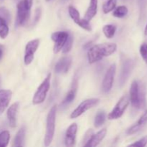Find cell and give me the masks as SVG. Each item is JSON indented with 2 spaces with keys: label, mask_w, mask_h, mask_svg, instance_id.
<instances>
[{
  "label": "cell",
  "mask_w": 147,
  "mask_h": 147,
  "mask_svg": "<svg viewBox=\"0 0 147 147\" xmlns=\"http://www.w3.org/2000/svg\"><path fill=\"white\" fill-rule=\"evenodd\" d=\"M50 79H51V73H49L36 90L32 98V103L34 105L40 104L45 101L50 88Z\"/></svg>",
  "instance_id": "obj_4"
},
{
  "label": "cell",
  "mask_w": 147,
  "mask_h": 147,
  "mask_svg": "<svg viewBox=\"0 0 147 147\" xmlns=\"http://www.w3.org/2000/svg\"><path fill=\"white\" fill-rule=\"evenodd\" d=\"M56 112L57 106L55 105L50 109L47 116V124H46V132L44 139L45 146H50L54 138L55 130Z\"/></svg>",
  "instance_id": "obj_3"
},
{
  "label": "cell",
  "mask_w": 147,
  "mask_h": 147,
  "mask_svg": "<svg viewBox=\"0 0 147 147\" xmlns=\"http://www.w3.org/2000/svg\"><path fill=\"white\" fill-rule=\"evenodd\" d=\"M106 134H107L106 129H101V130H100L98 132L95 134H93L91 138L89 139L87 143L85 144L84 146L88 147H94L98 146L103 140V139L106 136Z\"/></svg>",
  "instance_id": "obj_17"
},
{
  "label": "cell",
  "mask_w": 147,
  "mask_h": 147,
  "mask_svg": "<svg viewBox=\"0 0 147 147\" xmlns=\"http://www.w3.org/2000/svg\"><path fill=\"white\" fill-rule=\"evenodd\" d=\"M116 4H117V0H108L107 1H106L103 5V11L104 14H108L113 11L116 8Z\"/></svg>",
  "instance_id": "obj_26"
},
{
  "label": "cell",
  "mask_w": 147,
  "mask_h": 147,
  "mask_svg": "<svg viewBox=\"0 0 147 147\" xmlns=\"http://www.w3.org/2000/svg\"><path fill=\"white\" fill-rule=\"evenodd\" d=\"M72 57L70 56H65L60 58L56 63L55 71L57 74H65L68 72L72 64Z\"/></svg>",
  "instance_id": "obj_12"
},
{
  "label": "cell",
  "mask_w": 147,
  "mask_h": 147,
  "mask_svg": "<svg viewBox=\"0 0 147 147\" xmlns=\"http://www.w3.org/2000/svg\"><path fill=\"white\" fill-rule=\"evenodd\" d=\"M114 11L113 12V17H117V18H123L125 16L127 15L128 14V8L126 6H119V7H116L114 9Z\"/></svg>",
  "instance_id": "obj_24"
},
{
  "label": "cell",
  "mask_w": 147,
  "mask_h": 147,
  "mask_svg": "<svg viewBox=\"0 0 147 147\" xmlns=\"http://www.w3.org/2000/svg\"><path fill=\"white\" fill-rule=\"evenodd\" d=\"M106 119V112L104 111H99L96 115L94 120V126L96 128H99L105 123Z\"/></svg>",
  "instance_id": "obj_21"
},
{
  "label": "cell",
  "mask_w": 147,
  "mask_h": 147,
  "mask_svg": "<svg viewBox=\"0 0 147 147\" xmlns=\"http://www.w3.org/2000/svg\"><path fill=\"white\" fill-rule=\"evenodd\" d=\"M23 2H24V6H25L27 9H31L32 6L33 4V0H23Z\"/></svg>",
  "instance_id": "obj_35"
},
{
  "label": "cell",
  "mask_w": 147,
  "mask_h": 147,
  "mask_svg": "<svg viewBox=\"0 0 147 147\" xmlns=\"http://www.w3.org/2000/svg\"><path fill=\"white\" fill-rule=\"evenodd\" d=\"M117 49L115 43H103L93 45L88 51V60L90 64H93L114 53Z\"/></svg>",
  "instance_id": "obj_1"
},
{
  "label": "cell",
  "mask_w": 147,
  "mask_h": 147,
  "mask_svg": "<svg viewBox=\"0 0 147 147\" xmlns=\"http://www.w3.org/2000/svg\"><path fill=\"white\" fill-rule=\"evenodd\" d=\"M147 124V110L142 115L139 120L136 122L134 125H132L131 127L126 131V134L128 135H133L136 134L137 132L140 131Z\"/></svg>",
  "instance_id": "obj_15"
},
{
  "label": "cell",
  "mask_w": 147,
  "mask_h": 147,
  "mask_svg": "<svg viewBox=\"0 0 147 147\" xmlns=\"http://www.w3.org/2000/svg\"><path fill=\"white\" fill-rule=\"evenodd\" d=\"M134 67V62L131 59H126L123 60L122 63L121 70L119 76V82L121 86H123L126 80L129 79V76L131 74V72Z\"/></svg>",
  "instance_id": "obj_9"
},
{
  "label": "cell",
  "mask_w": 147,
  "mask_h": 147,
  "mask_svg": "<svg viewBox=\"0 0 147 147\" xmlns=\"http://www.w3.org/2000/svg\"><path fill=\"white\" fill-rule=\"evenodd\" d=\"M26 129L24 126H22L20 130L17 131L14 141H13L12 146H23L24 145V139H25Z\"/></svg>",
  "instance_id": "obj_20"
},
{
  "label": "cell",
  "mask_w": 147,
  "mask_h": 147,
  "mask_svg": "<svg viewBox=\"0 0 147 147\" xmlns=\"http://www.w3.org/2000/svg\"><path fill=\"white\" fill-rule=\"evenodd\" d=\"M11 96L12 92L10 90H0V114L8 107Z\"/></svg>",
  "instance_id": "obj_18"
},
{
  "label": "cell",
  "mask_w": 147,
  "mask_h": 147,
  "mask_svg": "<svg viewBox=\"0 0 147 147\" xmlns=\"http://www.w3.org/2000/svg\"><path fill=\"white\" fill-rule=\"evenodd\" d=\"M144 34L145 35H147V24L146 27H145V30H144Z\"/></svg>",
  "instance_id": "obj_37"
},
{
  "label": "cell",
  "mask_w": 147,
  "mask_h": 147,
  "mask_svg": "<svg viewBox=\"0 0 147 147\" xmlns=\"http://www.w3.org/2000/svg\"><path fill=\"white\" fill-rule=\"evenodd\" d=\"M30 17V10L27 9L24 6L23 0L17 4V13L16 24L17 25L24 26L28 22Z\"/></svg>",
  "instance_id": "obj_10"
},
{
  "label": "cell",
  "mask_w": 147,
  "mask_h": 147,
  "mask_svg": "<svg viewBox=\"0 0 147 147\" xmlns=\"http://www.w3.org/2000/svg\"><path fill=\"white\" fill-rule=\"evenodd\" d=\"M98 11V0H90V4L85 14L84 19L90 22L97 14Z\"/></svg>",
  "instance_id": "obj_19"
},
{
  "label": "cell",
  "mask_w": 147,
  "mask_h": 147,
  "mask_svg": "<svg viewBox=\"0 0 147 147\" xmlns=\"http://www.w3.org/2000/svg\"><path fill=\"white\" fill-rule=\"evenodd\" d=\"M93 131L92 130V129H88V130L86 131V133L85 134L84 137H83V142L84 144L88 142V140L91 138V136H93Z\"/></svg>",
  "instance_id": "obj_34"
},
{
  "label": "cell",
  "mask_w": 147,
  "mask_h": 147,
  "mask_svg": "<svg viewBox=\"0 0 147 147\" xmlns=\"http://www.w3.org/2000/svg\"><path fill=\"white\" fill-rule=\"evenodd\" d=\"M116 71V65L115 63H113L108 69L107 72L104 76V78H103V83H102V90H103V93H109L111 90L112 87H113Z\"/></svg>",
  "instance_id": "obj_8"
},
{
  "label": "cell",
  "mask_w": 147,
  "mask_h": 147,
  "mask_svg": "<svg viewBox=\"0 0 147 147\" xmlns=\"http://www.w3.org/2000/svg\"><path fill=\"white\" fill-rule=\"evenodd\" d=\"M42 14V10L40 8H37L35 10V13H34V20H33V25H35L40 20V17H41Z\"/></svg>",
  "instance_id": "obj_33"
},
{
  "label": "cell",
  "mask_w": 147,
  "mask_h": 147,
  "mask_svg": "<svg viewBox=\"0 0 147 147\" xmlns=\"http://www.w3.org/2000/svg\"><path fill=\"white\" fill-rule=\"evenodd\" d=\"M9 34L8 23L3 19L0 18V37L5 39Z\"/></svg>",
  "instance_id": "obj_25"
},
{
  "label": "cell",
  "mask_w": 147,
  "mask_h": 147,
  "mask_svg": "<svg viewBox=\"0 0 147 147\" xmlns=\"http://www.w3.org/2000/svg\"><path fill=\"white\" fill-rule=\"evenodd\" d=\"M46 1H51V0H46Z\"/></svg>",
  "instance_id": "obj_38"
},
{
  "label": "cell",
  "mask_w": 147,
  "mask_h": 147,
  "mask_svg": "<svg viewBox=\"0 0 147 147\" xmlns=\"http://www.w3.org/2000/svg\"><path fill=\"white\" fill-rule=\"evenodd\" d=\"M116 31V27L113 24H106L103 27V34L107 38L111 39L115 35Z\"/></svg>",
  "instance_id": "obj_22"
},
{
  "label": "cell",
  "mask_w": 147,
  "mask_h": 147,
  "mask_svg": "<svg viewBox=\"0 0 147 147\" xmlns=\"http://www.w3.org/2000/svg\"><path fill=\"white\" fill-rule=\"evenodd\" d=\"M78 77L77 76H76L73 78V82H72L71 86H70V88L69 90L68 93H67L66 96L65 97L64 100L62 102V106H65L67 105L70 104L74 100L75 98H76V94H77V90H78Z\"/></svg>",
  "instance_id": "obj_14"
},
{
  "label": "cell",
  "mask_w": 147,
  "mask_h": 147,
  "mask_svg": "<svg viewBox=\"0 0 147 147\" xmlns=\"http://www.w3.org/2000/svg\"><path fill=\"white\" fill-rule=\"evenodd\" d=\"M129 102H130V100L127 96H123V97L121 98V99L116 103L113 110L108 115V119L109 120H116V119L121 117L129 106Z\"/></svg>",
  "instance_id": "obj_5"
},
{
  "label": "cell",
  "mask_w": 147,
  "mask_h": 147,
  "mask_svg": "<svg viewBox=\"0 0 147 147\" xmlns=\"http://www.w3.org/2000/svg\"><path fill=\"white\" fill-rule=\"evenodd\" d=\"M78 25L80 26L81 28L84 29L85 30H87V31L90 32L92 30L91 25H90V22L88 21H87L86 20H85L84 18L81 19V20L80 21V22L78 24Z\"/></svg>",
  "instance_id": "obj_30"
},
{
  "label": "cell",
  "mask_w": 147,
  "mask_h": 147,
  "mask_svg": "<svg viewBox=\"0 0 147 147\" xmlns=\"http://www.w3.org/2000/svg\"><path fill=\"white\" fill-rule=\"evenodd\" d=\"M131 106L136 110L143 109L146 106V92L144 87L140 86L139 82H132L130 88V98Z\"/></svg>",
  "instance_id": "obj_2"
},
{
  "label": "cell",
  "mask_w": 147,
  "mask_h": 147,
  "mask_svg": "<svg viewBox=\"0 0 147 147\" xmlns=\"http://www.w3.org/2000/svg\"><path fill=\"white\" fill-rule=\"evenodd\" d=\"M68 13L70 17H71V19L74 21L75 23L78 24L80 22V21L81 20V18L80 17V13L76 7H74L73 6H69Z\"/></svg>",
  "instance_id": "obj_23"
},
{
  "label": "cell",
  "mask_w": 147,
  "mask_h": 147,
  "mask_svg": "<svg viewBox=\"0 0 147 147\" xmlns=\"http://www.w3.org/2000/svg\"><path fill=\"white\" fill-rule=\"evenodd\" d=\"M77 131L78 126L76 123H72L67 128L65 136V144L66 146H73L76 144Z\"/></svg>",
  "instance_id": "obj_13"
},
{
  "label": "cell",
  "mask_w": 147,
  "mask_h": 147,
  "mask_svg": "<svg viewBox=\"0 0 147 147\" xmlns=\"http://www.w3.org/2000/svg\"><path fill=\"white\" fill-rule=\"evenodd\" d=\"M0 18L5 20L8 24L11 21V14L9 10L5 7H0Z\"/></svg>",
  "instance_id": "obj_29"
},
{
  "label": "cell",
  "mask_w": 147,
  "mask_h": 147,
  "mask_svg": "<svg viewBox=\"0 0 147 147\" xmlns=\"http://www.w3.org/2000/svg\"><path fill=\"white\" fill-rule=\"evenodd\" d=\"M100 102L98 98H88L83 100L80 104L70 114V118L71 119H76L81 116L82 114L88 111L89 109H92L94 106H97Z\"/></svg>",
  "instance_id": "obj_6"
},
{
  "label": "cell",
  "mask_w": 147,
  "mask_h": 147,
  "mask_svg": "<svg viewBox=\"0 0 147 147\" xmlns=\"http://www.w3.org/2000/svg\"><path fill=\"white\" fill-rule=\"evenodd\" d=\"M140 54L142 57L143 58L144 61L146 63V64L147 65V44L146 43H144L141 45L140 47Z\"/></svg>",
  "instance_id": "obj_31"
},
{
  "label": "cell",
  "mask_w": 147,
  "mask_h": 147,
  "mask_svg": "<svg viewBox=\"0 0 147 147\" xmlns=\"http://www.w3.org/2000/svg\"><path fill=\"white\" fill-rule=\"evenodd\" d=\"M10 134L8 131H3L0 133V147H6L9 144Z\"/></svg>",
  "instance_id": "obj_27"
},
{
  "label": "cell",
  "mask_w": 147,
  "mask_h": 147,
  "mask_svg": "<svg viewBox=\"0 0 147 147\" xmlns=\"http://www.w3.org/2000/svg\"><path fill=\"white\" fill-rule=\"evenodd\" d=\"M3 55H4V46L0 44V60L2 58Z\"/></svg>",
  "instance_id": "obj_36"
},
{
  "label": "cell",
  "mask_w": 147,
  "mask_h": 147,
  "mask_svg": "<svg viewBox=\"0 0 147 147\" xmlns=\"http://www.w3.org/2000/svg\"><path fill=\"white\" fill-rule=\"evenodd\" d=\"M147 145V136H144V137L142 138L139 140L136 141L134 143L131 144L129 145V146H146Z\"/></svg>",
  "instance_id": "obj_32"
},
{
  "label": "cell",
  "mask_w": 147,
  "mask_h": 147,
  "mask_svg": "<svg viewBox=\"0 0 147 147\" xmlns=\"http://www.w3.org/2000/svg\"><path fill=\"white\" fill-rule=\"evenodd\" d=\"M68 35V32L61 31L55 32H53L52 34L51 39L55 42L54 47H53L55 53H58L62 50L63 45L67 40Z\"/></svg>",
  "instance_id": "obj_11"
},
{
  "label": "cell",
  "mask_w": 147,
  "mask_h": 147,
  "mask_svg": "<svg viewBox=\"0 0 147 147\" xmlns=\"http://www.w3.org/2000/svg\"><path fill=\"white\" fill-rule=\"evenodd\" d=\"M19 107H20V103L16 102L11 105L7 109V116L8 119L9 124L11 128H15L17 126V116Z\"/></svg>",
  "instance_id": "obj_16"
},
{
  "label": "cell",
  "mask_w": 147,
  "mask_h": 147,
  "mask_svg": "<svg viewBox=\"0 0 147 147\" xmlns=\"http://www.w3.org/2000/svg\"><path fill=\"white\" fill-rule=\"evenodd\" d=\"M40 45L39 39H34L28 42L25 46V52H24V62L26 65L31 64L34 57V53L37 51Z\"/></svg>",
  "instance_id": "obj_7"
},
{
  "label": "cell",
  "mask_w": 147,
  "mask_h": 147,
  "mask_svg": "<svg viewBox=\"0 0 147 147\" xmlns=\"http://www.w3.org/2000/svg\"><path fill=\"white\" fill-rule=\"evenodd\" d=\"M73 37L71 34H69L68 37H67V40H66L65 43L63 45V48H62V51H63V53L65 54V53H69L70 51V50L72 49V47H73Z\"/></svg>",
  "instance_id": "obj_28"
}]
</instances>
